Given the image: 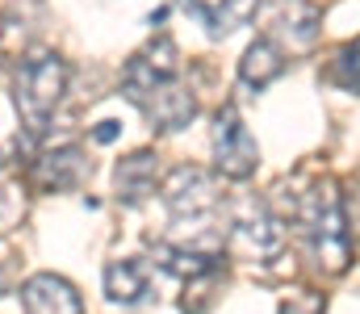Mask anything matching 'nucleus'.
<instances>
[{
    "mask_svg": "<svg viewBox=\"0 0 360 314\" xmlns=\"http://www.w3.org/2000/svg\"><path fill=\"white\" fill-rule=\"evenodd\" d=\"M122 93H126V101H134L143 109V117L155 130H184L197 113V97L180 80V51L172 38L147 42L126 63Z\"/></svg>",
    "mask_w": 360,
    "mask_h": 314,
    "instance_id": "1",
    "label": "nucleus"
},
{
    "mask_svg": "<svg viewBox=\"0 0 360 314\" xmlns=\"http://www.w3.org/2000/svg\"><path fill=\"white\" fill-rule=\"evenodd\" d=\"M297 235L310 247V256L319 260V268L327 273H344L348 268V251H352V235H348V218H344V197L335 189V181H319L310 185L297 209H293Z\"/></svg>",
    "mask_w": 360,
    "mask_h": 314,
    "instance_id": "2",
    "label": "nucleus"
},
{
    "mask_svg": "<svg viewBox=\"0 0 360 314\" xmlns=\"http://www.w3.org/2000/svg\"><path fill=\"white\" fill-rule=\"evenodd\" d=\"M63 89H68V63L55 51H34V55L21 59V67L13 76V105H17L21 126H25L30 138L46 134Z\"/></svg>",
    "mask_w": 360,
    "mask_h": 314,
    "instance_id": "3",
    "label": "nucleus"
},
{
    "mask_svg": "<svg viewBox=\"0 0 360 314\" xmlns=\"http://www.w3.org/2000/svg\"><path fill=\"white\" fill-rule=\"evenodd\" d=\"M226 239L239 256L248 260H272L285 247V226L264 202L256 197H239L226 209Z\"/></svg>",
    "mask_w": 360,
    "mask_h": 314,
    "instance_id": "4",
    "label": "nucleus"
},
{
    "mask_svg": "<svg viewBox=\"0 0 360 314\" xmlns=\"http://www.w3.org/2000/svg\"><path fill=\"white\" fill-rule=\"evenodd\" d=\"M214 159H218V172L231 181H248L260 168V147L231 105L218 109V117H214Z\"/></svg>",
    "mask_w": 360,
    "mask_h": 314,
    "instance_id": "5",
    "label": "nucleus"
},
{
    "mask_svg": "<svg viewBox=\"0 0 360 314\" xmlns=\"http://www.w3.org/2000/svg\"><path fill=\"white\" fill-rule=\"evenodd\" d=\"M319 34H323V8L319 4H310V0H281L264 38L272 46H281L285 59H289V55L310 51L319 42Z\"/></svg>",
    "mask_w": 360,
    "mask_h": 314,
    "instance_id": "6",
    "label": "nucleus"
},
{
    "mask_svg": "<svg viewBox=\"0 0 360 314\" xmlns=\"http://www.w3.org/2000/svg\"><path fill=\"white\" fill-rule=\"evenodd\" d=\"M89 176H92V159L76 147V143L55 147V151H42V155L30 164V181H34V189H42V193H72V189H80Z\"/></svg>",
    "mask_w": 360,
    "mask_h": 314,
    "instance_id": "7",
    "label": "nucleus"
},
{
    "mask_svg": "<svg viewBox=\"0 0 360 314\" xmlns=\"http://www.w3.org/2000/svg\"><path fill=\"white\" fill-rule=\"evenodd\" d=\"M21 310L25 314H84V302L72 281L55 273H38L21 285Z\"/></svg>",
    "mask_w": 360,
    "mask_h": 314,
    "instance_id": "8",
    "label": "nucleus"
},
{
    "mask_svg": "<svg viewBox=\"0 0 360 314\" xmlns=\"http://www.w3.org/2000/svg\"><path fill=\"white\" fill-rule=\"evenodd\" d=\"M155 181H160V155L155 151H134V155L117 159L113 189H117L122 206H143L155 193Z\"/></svg>",
    "mask_w": 360,
    "mask_h": 314,
    "instance_id": "9",
    "label": "nucleus"
},
{
    "mask_svg": "<svg viewBox=\"0 0 360 314\" xmlns=\"http://www.w3.org/2000/svg\"><path fill=\"white\" fill-rule=\"evenodd\" d=\"M180 4H184V13H188L193 21H201L214 38L235 34V30L248 25V21L256 17V8H260V0H180Z\"/></svg>",
    "mask_w": 360,
    "mask_h": 314,
    "instance_id": "10",
    "label": "nucleus"
},
{
    "mask_svg": "<svg viewBox=\"0 0 360 314\" xmlns=\"http://www.w3.org/2000/svg\"><path fill=\"white\" fill-rule=\"evenodd\" d=\"M105 294L117 306H139L151 298V268L147 260H113L105 268Z\"/></svg>",
    "mask_w": 360,
    "mask_h": 314,
    "instance_id": "11",
    "label": "nucleus"
},
{
    "mask_svg": "<svg viewBox=\"0 0 360 314\" xmlns=\"http://www.w3.org/2000/svg\"><path fill=\"white\" fill-rule=\"evenodd\" d=\"M285 67H289L285 51H281V46H272L269 38H256V42L248 46L243 63H239V80H243L248 89H256V93H260V89H269Z\"/></svg>",
    "mask_w": 360,
    "mask_h": 314,
    "instance_id": "12",
    "label": "nucleus"
},
{
    "mask_svg": "<svg viewBox=\"0 0 360 314\" xmlns=\"http://www.w3.org/2000/svg\"><path fill=\"white\" fill-rule=\"evenodd\" d=\"M327 80H331V84H340L344 93H360V42H348V46L331 59Z\"/></svg>",
    "mask_w": 360,
    "mask_h": 314,
    "instance_id": "13",
    "label": "nucleus"
},
{
    "mask_svg": "<svg viewBox=\"0 0 360 314\" xmlns=\"http://www.w3.org/2000/svg\"><path fill=\"white\" fill-rule=\"evenodd\" d=\"M21 218V193L13 189V185H4L0 181V235L4 230H13V222Z\"/></svg>",
    "mask_w": 360,
    "mask_h": 314,
    "instance_id": "14",
    "label": "nucleus"
},
{
    "mask_svg": "<svg viewBox=\"0 0 360 314\" xmlns=\"http://www.w3.org/2000/svg\"><path fill=\"white\" fill-rule=\"evenodd\" d=\"M92 138H96V143H113V138H117V122H101Z\"/></svg>",
    "mask_w": 360,
    "mask_h": 314,
    "instance_id": "15",
    "label": "nucleus"
},
{
    "mask_svg": "<svg viewBox=\"0 0 360 314\" xmlns=\"http://www.w3.org/2000/svg\"><path fill=\"white\" fill-rule=\"evenodd\" d=\"M8 289V268H4V260H0V294Z\"/></svg>",
    "mask_w": 360,
    "mask_h": 314,
    "instance_id": "16",
    "label": "nucleus"
}]
</instances>
